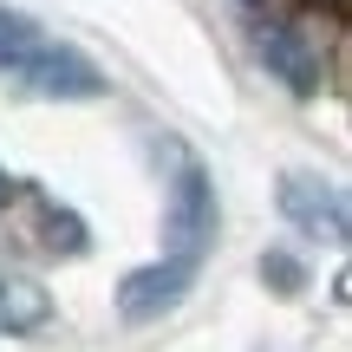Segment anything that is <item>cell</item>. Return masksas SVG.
Masks as SVG:
<instances>
[{"label": "cell", "mask_w": 352, "mask_h": 352, "mask_svg": "<svg viewBox=\"0 0 352 352\" xmlns=\"http://www.w3.org/2000/svg\"><path fill=\"white\" fill-rule=\"evenodd\" d=\"M254 52H261V65L274 78H287V91H314L320 85V59H314V46H307L294 26H280V20H254Z\"/></svg>", "instance_id": "obj_5"}, {"label": "cell", "mask_w": 352, "mask_h": 352, "mask_svg": "<svg viewBox=\"0 0 352 352\" xmlns=\"http://www.w3.org/2000/svg\"><path fill=\"white\" fill-rule=\"evenodd\" d=\"M7 202H13V183H7V170H0V209H7Z\"/></svg>", "instance_id": "obj_9"}, {"label": "cell", "mask_w": 352, "mask_h": 352, "mask_svg": "<svg viewBox=\"0 0 352 352\" xmlns=\"http://www.w3.org/2000/svg\"><path fill=\"white\" fill-rule=\"evenodd\" d=\"M7 78H20V85L33 91V98H98V91H104L98 65H91L85 52L59 46V39H39V46L26 52V59L13 65Z\"/></svg>", "instance_id": "obj_3"}, {"label": "cell", "mask_w": 352, "mask_h": 352, "mask_svg": "<svg viewBox=\"0 0 352 352\" xmlns=\"http://www.w3.org/2000/svg\"><path fill=\"white\" fill-rule=\"evenodd\" d=\"M215 235H222V202H215V176L202 164H183L170 183V202H164V261L176 267H196L209 261Z\"/></svg>", "instance_id": "obj_1"}, {"label": "cell", "mask_w": 352, "mask_h": 352, "mask_svg": "<svg viewBox=\"0 0 352 352\" xmlns=\"http://www.w3.org/2000/svg\"><path fill=\"white\" fill-rule=\"evenodd\" d=\"M46 314H52V300L33 274H0V333H33Z\"/></svg>", "instance_id": "obj_6"}, {"label": "cell", "mask_w": 352, "mask_h": 352, "mask_svg": "<svg viewBox=\"0 0 352 352\" xmlns=\"http://www.w3.org/2000/svg\"><path fill=\"white\" fill-rule=\"evenodd\" d=\"M280 215H287L294 228H300L307 241H327V248H346V235H352V215H346V189L340 183H327V176H314V170H287L280 176Z\"/></svg>", "instance_id": "obj_2"}, {"label": "cell", "mask_w": 352, "mask_h": 352, "mask_svg": "<svg viewBox=\"0 0 352 352\" xmlns=\"http://www.w3.org/2000/svg\"><path fill=\"white\" fill-rule=\"evenodd\" d=\"M39 39H46V33H39V26L26 20V13H13V7H0V72H13V65H20L26 52L39 46Z\"/></svg>", "instance_id": "obj_7"}, {"label": "cell", "mask_w": 352, "mask_h": 352, "mask_svg": "<svg viewBox=\"0 0 352 352\" xmlns=\"http://www.w3.org/2000/svg\"><path fill=\"white\" fill-rule=\"evenodd\" d=\"M196 287V267H176V261H151V267H131L124 287H118V314L131 320V327H144V320L170 314L183 294Z\"/></svg>", "instance_id": "obj_4"}, {"label": "cell", "mask_w": 352, "mask_h": 352, "mask_svg": "<svg viewBox=\"0 0 352 352\" xmlns=\"http://www.w3.org/2000/svg\"><path fill=\"white\" fill-rule=\"evenodd\" d=\"M261 280H267V287H274V294H300V287H307V267L294 261V254L267 248V254H261Z\"/></svg>", "instance_id": "obj_8"}]
</instances>
